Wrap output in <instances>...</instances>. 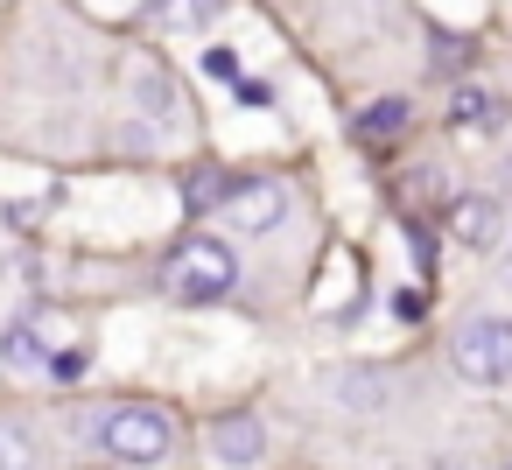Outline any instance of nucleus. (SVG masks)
I'll use <instances>...</instances> for the list:
<instances>
[{
	"label": "nucleus",
	"instance_id": "1",
	"mask_svg": "<svg viewBox=\"0 0 512 470\" xmlns=\"http://www.w3.org/2000/svg\"><path fill=\"white\" fill-rule=\"evenodd\" d=\"M232 281H239V253H232L218 232L183 239V246L169 253V267H162V288H169L176 302H218V295H232Z\"/></svg>",
	"mask_w": 512,
	"mask_h": 470
},
{
	"label": "nucleus",
	"instance_id": "2",
	"mask_svg": "<svg viewBox=\"0 0 512 470\" xmlns=\"http://www.w3.org/2000/svg\"><path fill=\"white\" fill-rule=\"evenodd\" d=\"M449 365L470 386H505L512 379V316H470L449 337Z\"/></svg>",
	"mask_w": 512,
	"mask_h": 470
},
{
	"label": "nucleus",
	"instance_id": "3",
	"mask_svg": "<svg viewBox=\"0 0 512 470\" xmlns=\"http://www.w3.org/2000/svg\"><path fill=\"white\" fill-rule=\"evenodd\" d=\"M92 435H99V449L120 456V463H162L169 442H176V428H169L162 407H113Z\"/></svg>",
	"mask_w": 512,
	"mask_h": 470
},
{
	"label": "nucleus",
	"instance_id": "4",
	"mask_svg": "<svg viewBox=\"0 0 512 470\" xmlns=\"http://www.w3.org/2000/svg\"><path fill=\"white\" fill-rule=\"evenodd\" d=\"M218 218H225L232 232H274V225L288 218V190H281L274 176H232Z\"/></svg>",
	"mask_w": 512,
	"mask_h": 470
},
{
	"label": "nucleus",
	"instance_id": "5",
	"mask_svg": "<svg viewBox=\"0 0 512 470\" xmlns=\"http://www.w3.org/2000/svg\"><path fill=\"white\" fill-rule=\"evenodd\" d=\"M211 456H218L225 470H253V463L267 456V428H260L253 414H225V421H211Z\"/></svg>",
	"mask_w": 512,
	"mask_h": 470
},
{
	"label": "nucleus",
	"instance_id": "6",
	"mask_svg": "<svg viewBox=\"0 0 512 470\" xmlns=\"http://www.w3.org/2000/svg\"><path fill=\"white\" fill-rule=\"evenodd\" d=\"M0 358H8L15 372H50V358H57V351L43 344V330H36V323H15L8 337H0Z\"/></svg>",
	"mask_w": 512,
	"mask_h": 470
},
{
	"label": "nucleus",
	"instance_id": "7",
	"mask_svg": "<svg viewBox=\"0 0 512 470\" xmlns=\"http://www.w3.org/2000/svg\"><path fill=\"white\" fill-rule=\"evenodd\" d=\"M211 8H218V0H155V8H148V22L176 36V29H197V22H204Z\"/></svg>",
	"mask_w": 512,
	"mask_h": 470
},
{
	"label": "nucleus",
	"instance_id": "8",
	"mask_svg": "<svg viewBox=\"0 0 512 470\" xmlns=\"http://www.w3.org/2000/svg\"><path fill=\"white\" fill-rule=\"evenodd\" d=\"M393 127H407V99H379V106L358 113V134H365V141H386Z\"/></svg>",
	"mask_w": 512,
	"mask_h": 470
},
{
	"label": "nucleus",
	"instance_id": "9",
	"mask_svg": "<svg viewBox=\"0 0 512 470\" xmlns=\"http://www.w3.org/2000/svg\"><path fill=\"white\" fill-rule=\"evenodd\" d=\"M0 470H36V442L15 421H0Z\"/></svg>",
	"mask_w": 512,
	"mask_h": 470
},
{
	"label": "nucleus",
	"instance_id": "10",
	"mask_svg": "<svg viewBox=\"0 0 512 470\" xmlns=\"http://www.w3.org/2000/svg\"><path fill=\"white\" fill-rule=\"evenodd\" d=\"M225 190H232V176H218V169L190 176V211H218V204H225Z\"/></svg>",
	"mask_w": 512,
	"mask_h": 470
},
{
	"label": "nucleus",
	"instance_id": "11",
	"mask_svg": "<svg viewBox=\"0 0 512 470\" xmlns=\"http://www.w3.org/2000/svg\"><path fill=\"white\" fill-rule=\"evenodd\" d=\"M204 78H211V85H232V92L246 85V71H239V57H232L225 43H218V50H204Z\"/></svg>",
	"mask_w": 512,
	"mask_h": 470
},
{
	"label": "nucleus",
	"instance_id": "12",
	"mask_svg": "<svg viewBox=\"0 0 512 470\" xmlns=\"http://www.w3.org/2000/svg\"><path fill=\"white\" fill-rule=\"evenodd\" d=\"M456 120H463V127H484V120H498V106H491L477 85H463V92H456Z\"/></svg>",
	"mask_w": 512,
	"mask_h": 470
},
{
	"label": "nucleus",
	"instance_id": "13",
	"mask_svg": "<svg viewBox=\"0 0 512 470\" xmlns=\"http://www.w3.org/2000/svg\"><path fill=\"white\" fill-rule=\"evenodd\" d=\"M456 232L463 239H491V204H463L456 211Z\"/></svg>",
	"mask_w": 512,
	"mask_h": 470
},
{
	"label": "nucleus",
	"instance_id": "14",
	"mask_svg": "<svg viewBox=\"0 0 512 470\" xmlns=\"http://www.w3.org/2000/svg\"><path fill=\"white\" fill-rule=\"evenodd\" d=\"M141 99H148L155 113H176V92H169V78H162V71H148V78H141Z\"/></svg>",
	"mask_w": 512,
	"mask_h": 470
},
{
	"label": "nucleus",
	"instance_id": "15",
	"mask_svg": "<svg viewBox=\"0 0 512 470\" xmlns=\"http://www.w3.org/2000/svg\"><path fill=\"white\" fill-rule=\"evenodd\" d=\"M78 372H85V351H78V344H71V351H57V358H50V379H78Z\"/></svg>",
	"mask_w": 512,
	"mask_h": 470
},
{
	"label": "nucleus",
	"instance_id": "16",
	"mask_svg": "<svg viewBox=\"0 0 512 470\" xmlns=\"http://www.w3.org/2000/svg\"><path fill=\"white\" fill-rule=\"evenodd\" d=\"M393 309H400V316L414 323V316H421V288H400V295H393Z\"/></svg>",
	"mask_w": 512,
	"mask_h": 470
}]
</instances>
